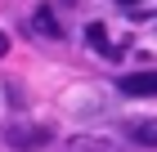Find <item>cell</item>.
I'll list each match as a JSON object with an SVG mask.
<instances>
[{
	"instance_id": "cell-1",
	"label": "cell",
	"mask_w": 157,
	"mask_h": 152,
	"mask_svg": "<svg viewBox=\"0 0 157 152\" xmlns=\"http://www.w3.org/2000/svg\"><path fill=\"white\" fill-rule=\"evenodd\" d=\"M5 143L18 148V152H36V148L49 143V130H45V125H13L9 134H5Z\"/></svg>"
},
{
	"instance_id": "cell-2",
	"label": "cell",
	"mask_w": 157,
	"mask_h": 152,
	"mask_svg": "<svg viewBox=\"0 0 157 152\" xmlns=\"http://www.w3.org/2000/svg\"><path fill=\"white\" fill-rule=\"evenodd\" d=\"M121 94H130V98H153L157 94V72H130V76H121Z\"/></svg>"
},
{
	"instance_id": "cell-3",
	"label": "cell",
	"mask_w": 157,
	"mask_h": 152,
	"mask_svg": "<svg viewBox=\"0 0 157 152\" xmlns=\"http://www.w3.org/2000/svg\"><path fill=\"white\" fill-rule=\"evenodd\" d=\"M126 134L135 143H144V148H157V117H135L126 121Z\"/></svg>"
},
{
	"instance_id": "cell-4",
	"label": "cell",
	"mask_w": 157,
	"mask_h": 152,
	"mask_svg": "<svg viewBox=\"0 0 157 152\" xmlns=\"http://www.w3.org/2000/svg\"><path fill=\"white\" fill-rule=\"evenodd\" d=\"M32 32H40V36H49V40H59V36H63V27H59V18H54V13H49L45 5H40V9L32 13Z\"/></svg>"
},
{
	"instance_id": "cell-5",
	"label": "cell",
	"mask_w": 157,
	"mask_h": 152,
	"mask_svg": "<svg viewBox=\"0 0 157 152\" xmlns=\"http://www.w3.org/2000/svg\"><path fill=\"white\" fill-rule=\"evenodd\" d=\"M72 152H130V148H121V143H112V139H99V134H85V139L72 143Z\"/></svg>"
},
{
	"instance_id": "cell-6",
	"label": "cell",
	"mask_w": 157,
	"mask_h": 152,
	"mask_svg": "<svg viewBox=\"0 0 157 152\" xmlns=\"http://www.w3.org/2000/svg\"><path fill=\"white\" fill-rule=\"evenodd\" d=\"M85 40H90L99 54H112V40H108V32H103V23H90V27H85Z\"/></svg>"
},
{
	"instance_id": "cell-7",
	"label": "cell",
	"mask_w": 157,
	"mask_h": 152,
	"mask_svg": "<svg viewBox=\"0 0 157 152\" xmlns=\"http://www.w3.org/2000/svg\"><path fill=\"white\" fill-rule=\"evenodd\" d=\"M5 54H9V36L0 32V58H5Z\"/></svg>"
}]
</instances>
